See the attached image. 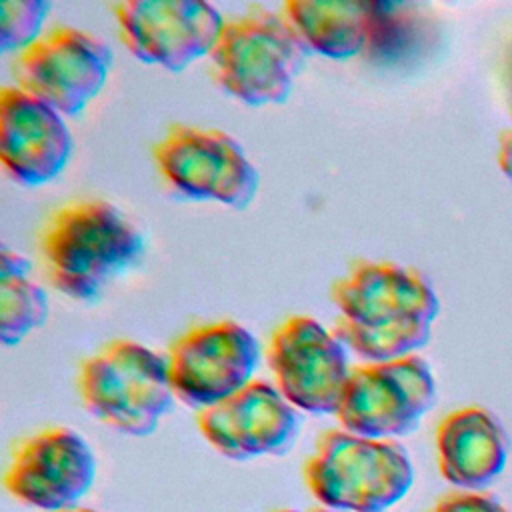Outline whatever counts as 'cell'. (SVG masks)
<instances>
[{
    "instance_id": "cell-18",
    "label": "cell",
    "mask_w": 512,
    "mask_h": 512,
    "mask_svg": "<svg viewBox=\"0 0 512 512\" xmlns=\"http://www.w3.org/2000/svg\"><path fill=\"white\" fill-rule=\"evenodd\" d=\"M50 12L44 0H2L0 2V48L2 52H22L44 32Z\"/></svg>"
},
{
    "instance_id": "cell-1",
    "label": "cell",
    "mask_w": 512,
    "mask_h": 512,
    "mask_svg": "<svg viewBox=\"0 0 512 512\" xmlns=\"http://www.w3.org/2000/svg\"><path fill=\"white\" fill-rule=\"evenodd\" d=\"M338 318L332 332L364 362L416 354L440 310L430 280L396 262L356 260L330 288Z\"/></svg>"
},
{
    "instance_id": "cell-6",
    "label": "cell",
    "mask_w": 512,
    "mask_h": 512,
    "mask_svg": "<svg viewBox=\"0 0 512 512\" xmlns=\"http://www.w3.org/2000/svg\"><path fill=\"white\" fill-rule=\"evenodd\" d=\"M162 182L178 196L246 208L260 176L236 138L192 124H172L152 148Z\"/></svg>"
},
{
    "instance_id": "cell-21",
    "label": "cell",
    "mask_w": 512,
    "mask_h": 512,
    "mask_svg": "<svg viewBox=\"0 0 512 512\" xmlns=\"http://www.w3.org/2000/svg\"><path fill=\"white\" fill-rule=\"evenodd\" d=\"M64 512H100V510H92V508H70V510H64Z\"/></svg>"
},
{
    "instance_id": "cell-14",
    "label": "cell",
    "mask_w": 512,
    "mask_h": 512,
    "mask_svg": "<svg viewBox=\"0 0 512 512\" xmlns=\"http://www.w3.org/2000/svg\"><path fill=\"white\" fill-rule=\"evenodd\" d=\"M72 150V132L58 110L18 86L0 90V160L12 180L48 184L62 174Z\"/></svg>"
},
{
    "instance_id": "cell-17",
    "label": "cell",
    "mask_w": 512,
    "mask_h": 512,
    "mask_svg": "<svg viewBox=\"0 0 512 512\" xmlns=\"http://www.w3.org/2000/svg\"><path fill=\"white\" fill-rule=\"evenodd\" d=\"M48 296L32 278L26 256L0 248V340L4 346L22 342L48 320Z\"/></svg>"
},
{
    "instance_id": "cell-5",
    "label": "cell",
    "mask_w": 512,
    "mask_h": 512,
    "mask_svg": "<svg viewBox=\"0 0 512 512\" xmlns=\"http://www.w3.org/2000/svg\"><path fill=\"white\" fill-rule=\"evenodd\" d=\"M78 394L98 422L136 438L150 436L176 400L166 356L128 338L110 340L82 360Z\"/></svg>"
},
{
    "instance_id": "cell-9",
    "label": "cell",
    "mask_w": 512,
    "mask_h": 512,
    "mask_svg": "<svg viewBox=\"0 0 512 512\" xmlns=\"http://www.w3.org/2000/svg\"><path fill=\"white\" fill-rule=\"evenodd\" d=\"M266 360L282 396L308 414H336L352 366L342 340L314 316L292 314L270 334Z\"/></svg>"
},
{
    "instance_id": "cell-11",
    "label": "cell",
    "mask_w": 512,
    "mask_h": 512,
    "mask_svg": "<svg viewBox=\"0 0 512 512\" xmlns=\"http://www.w3.org/2000/svg\"><path fill=\"white\" fill-rule=\"evenodd\" d=\"M96 472V456L86 438L68 426H52L14 444L4 488L26 506L64 512L78 508Z\"/></svg>"
},
{
    "instance_id": "cell-7",
    "label": "cell",
    "mask_w": 512,
    "mask_h": 512,
    "mask_svg": "<svg viewBox=\"0 0 512 512\" xmlns=\"http://www.w3.org/2000/svg\"><path fill=\"white\" fill-rule=\"evenodd\" d=\"M436 402L432 370L418 354L352 366L336 420L340 428L382 440L412 434Z\"/></svg>"
},
{
    "instance_id": "cell-2",
    "label": "cell",
    "mask_w": 512,
    "mask_h": 512,
    "mask_svg": "<svg viewBox=\"0 0 512 512\" xmlns=\"http://www.w3.org/2000/svg\"><path fill=\"white\" fill-rule=\"evenodd\" d=\"M144 246L142 232L104 200L60 206L38 238L46 280L78 302L98 300L102 290L142 256Z\"/></svg>"
},
{
    "instance_id": "cell-15",
    "label": "cell",
    "mask_w": 512,
    "mask_h": 512,
    "mask_svg": "<svg viewBox=\"0 0 512 512\" xmlns=\"http://www.w3.org/2000/svg\"><path fill=\"white\" fill-rule=\"evenodd\" d=\"M436 456L446 482L460 490L480 492L504 470L508 438L492 412L466 406L440 420Z\"/></svg>"
},
{
    "instance_id": "cell-13",
    "label": "cell",
    "mask_w": 512,
    "mask_h": 512,
    "mask_svg": "<svg viewBox=\"0 0 512 512\" xmlns=\"http://www.w3.org/2000/svg\"><path fill=\"white\" fill-rule=\"evenodd\" d=\"M196 426L218 454L252 460L288 454L298 438L300 416L276 384L254 378L226 400L198 410Z\"/></svg>"
},
{
    "instance_id": "cell-16",
    "label": "cell",
    "mask_w": 512,
    "mask_h": 512,
    "mask_svg": "<svg viewBox=\"0 0 512 512\" xmlns=\"http://www.w3.org/2000/svg\"><path fill=\"white\" fill-rule=\"evenodd\" d=\"M296 28L310 54L332 60L368 56L380 30V2L288 0L280 10Z\"/></svg>"
},
{
    "instance_id": "cell-10",
    "label": "cell",
    "mask_w": 512,
    "mask_h": 512,
    "mask_svg": "<svg viewBox=\"0 0 512 512\" xmlns=\"http://www.w3.org/2000/svg\"><path fill=\"white\" fill-rule=\"evenodd\" d=\"M166 360L176 400L204 410L254 380L260 346L242 324L216 320L182 332L170 344Z\"/></svg>"
},
{
    "instance_id": "cell-19",
    "label": "cell",
    "mask_w": 512,
    "mask_h": 512,
    "mask_svg": "<svg viewBox=\"0 0 512 512\" xmlns=\"http://www.w3.org/2000/svg\"><path fill=\"white\" fill-rule=\"evenodd\" d=\"M430 512H510L494 494L458 490L444 494Z\"/></svg>"
},
{
    "instance_id": "cell-3",
    "label": "cell",
    "mask_w": 512,
    "mask_h": 512,
    "mask_svg": "<svg viewBox=\"0 0 512 512\" xmlns=\"http://www.w3.org/2000/svg\"><path fill=\"white\" fill-rule=\"evenodd\" d=\"M308 56V46L288 18L258 4L224 18L208 58L220 90L248 106H264L288 100Z\"/></svg>"
},
{
    "instance_id": "cell-20",
    "label": "cell",
    "mask_w": 512,
    "mask_h": 512,
    "mask_svg": "<svg viewBox=\"0 0 512 512\" xmlns=\"http://www.w3.org/2000/svg\"><path fill=\"white\" fill-rule=\"evenodd\" d=\"M274 512H332L328 508H312V510H296V508H280V510H274Z\"/></svg>"
},
{
    "instance_id": "cell-12",
    "label": "cell",
    "mask_w": 512,
    "mask_h": 512,
    "mask_svg": "<svg viewBox=\"0 0 512 512\" xmlns=\"http://www.w3.org/2000/svg\"><path fill=\"white\" fill-rule=\"evenodd\" d=\"M114 14L130 54L170 72L210 56L224 26V16L200 0H124Z\"/></svg>"
},
{
    "instance_id": "cell-8",
    "label": "cell",
    "mask_w": 512,
    "mask_h": 512,
    "mask_svg": "<svg viewBox=\"0 0 512 512\" xmlns=\"http://www.w3.org/2000/svg\"><path fill=\"white\" fill-rule=\"evenodd\" d=\"M114 54L98 36L74 28L54 26L34 44L14 54L16 86L62 116H78L104 88Z\"/></svg>"
},
{
    "instance_id": "cell-4",
    "label": "cell",
    "mask_w": 512,
    "mask_h": 512,
    "mask_svg": "<svg viewBox=\"0 0 512 512\" xmlns=\"http://www.w3.org/2000/svg\"><path fill=\"white\" fill-rule=\"evenodd\" d=\"M312 496L332 512H388L414 484V466L398 440L328 428L302 468Z\"/></svg>"
}]
</instances>
